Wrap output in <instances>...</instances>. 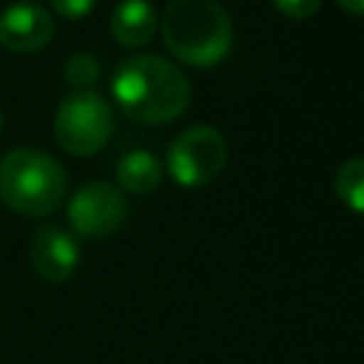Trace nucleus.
<instances>
[{"instance_id":"obj_1","label":"nucleus","mask_w":364,"mask_h":364,"mask_svg":"<svg viewBox=\"0 0 364 364\" xmlns=\"http://www.w3.org/2000/svg\"><path fill=\"white\" fill-rule=\"evenodd\" d=\"M111 94L122 114L145 125L173 122L191 102L185 71L156 54H136L117 65Z\"/></svg>"},{"instance_id":"obj_2","label":"nucleus","mask_w":364,"mask_h":364,"mask_svg":"<svg viewBox=\"0 0 364 364\" xmlns=\"http://www.w3.org/2000/svg\"><path fill=\"white\" fill-rule=\"evenodd\" d=\"M159 26L168 51L196 68L219 65L233 43V26L219 0H171Z\"/></svg>"},{"instance_id":"obj_3","label":"nucleus","mask_w":364,"mask_h":364,"mask_svg":"<svg viewBox=\"0 0 364 364\" xmlns=\"http://www.w3.org/2000/svg\"><path fill=\"white\" fill-rule=\"evenodd\" d=\"M68 191L65 168L46 151L17 148L0 159V202L20 216L54 213Z\"/></svg>"},{"instance_id":"obj_4","label":"nucleus","mask_w":364,"mask_h":364,"mask_svg":"<svg viewBox=\"0 0 364 364\" xmlns=\"http://www.w3.org/2000/svg\"><path fill=\"white\" fill-rule=\"evenodd\" d=\"M114 131V111L97 91H71L54 114V139L65 154L91 156L102 151Z\"/></svg>"},{"instance_id":"obj_5","label":"nucleus","mask_w":364,"mask_h":364,"mask_svg":"<svg viewBox=\"0 0 364 364\" xmlns=\"http://www.w3.org/2000/svg\"><path fill=\"white\" fill-rule=\"evenodd\" d=\"M228 165V142L213 125L185 128L168 148V173L182 188L210 185Z\"/></svg>"},{"instance_id":"obj_6","label":"nucleus","mask_w":364,"mask_h":364,"mask_svg":"<svg viewBox=\"0 0 364 364\" xmlns=\"http://www.w3.org/2000/svg\"><path fill=\"white\" fill-rule=\"evenodd\" d=\"M65 216L74 236L105 239V236H114L128 219V202L117 185L94 179L71 193Z\"/></svg>"},{"instance_id":"obj_7","label":"nucleus","mask_w":364,"mask_h":364,"mask_svg":"<svg viewBox=\"0 0 364 364\" xmlns=\"http://www.w3.org/2000/svg\"><path fill=\"white\" fill-rule=\"evenodd\" d=\"M54 37V17L48 9L20 0L0 11V46L14 54H31Z\"/></svg>"},{"instance_id":"obj_8","label":"nucleus","mask_w":364,"mask_h":364,"mask_svg":"<svg viewBox=\"0 0 364 364\" xmlns=\"http://www.w3.org/2000/svg\"><path fill=\"white\" fill-rule=\"evenodd\" d=\"M28 259L31 267L40 279L57 284L74 276L77 264H80V245L77 236L57 228V225H43L28 245Z\"/></svg>"},{"instance_id":"obj_9","label":"nucleus","mask_w":364,"mask_h":364,"mask_svg":"<svg viewBox=\"0 0 364 364\" xmlns=\"http://www.w3.org/2000/svg\"><path fill=\"white\" fill-rule=\"evenodd\" d=\"M156 11L148 0H119L111 11V34L125 48H139L156 34Z\"/></svg>"},{"instance_id":"obj_10","label":"nucleus","mask_w":364,"mask_h":364,"mask_svg":"<svg viewBox=\"0 0 364 364\" xmlns=\"http://www.w3.org/2000/svg\"><path fill=\"white\" fill-rule=\"evenodd\" d=\"M114 173H117V188L128 191V193H136V196L156 191L159 182H162V165L145 148H134V151L122 154Z\"/></svg>"},{"instance_id":"obj_11","label":"nucleus","mask_w":364,"mask_h":364,"mask_svg":"<svg viewBox=\"0 0 364 364\" xmlns=\"http://www.w3.org/2000/svg\"><path fill=\"white\" fill-rule=\"evenodd\" d=\"M333 191L353 213L364 216V156H353L338 165L333 176Z\"/></svg>"},{"instance_id":"obj_12","label":"nucleus","mask_w":364,"mask_h":364,"mask_svg":"<svg viewBox=\"0 0 364 364\" xmlns=\"http://www.w3.org/2000/svg\"><path fill=\"white\" fill-rule=\"evenodd\" d=\"M100 74H102V68H100V60H97L94 54L80 51V54H71V57L65 60V80H68L77 91H91V88L97 85Z\"/></svg>"},{"instance_id":"obj_13","label":"nucleus","mask_w":364,"mask_h":364,"mask_svg":"<svg viewBox=\"0 0 364 364\" xmlns=\"http://www.w3.org/2000/svg\"><path fill=\"white\" fill-rule=\"evenodd\" d=\"M273 6L290 20H307L321 9V0H273Z\"/></svg>"},{"instance_id":"obj_14","label":"nucleus","mask_w":364,"mask_h":364,"mask_svg":"<svg viewBox=\"0 0 364 364\" xmlns=\"http://www.w3.org/2000/svg\"><path fill=\"white\" fill-rule=\"evenodd\" d=\"M51 9L65 20H80L94 9V0H51Z\"/></svg>"},{"instance_id":"obj_15","label":"nucleus","mask_w":364,"mask_h":364,"mask_svg":"<svg viewBox=\"0 0 364 364\" xmlns=\"http://www.w3.org/2000/svg\"><path fill=\"white\" fill-rule=\"evenodd\" d=\"M336 3L350 14H364V0H336Z\"/></svg>"},{"instance_id":"obj_16","label":"nucleus","mask_w":364,"mask_h":364,"mask_svg":"<svg viewBox=\"0 0 364 364\" xmlns=\"http://www.w3.org/2000/svg\"><path fill=\"white\" fill-rule=\"evenodd\" d=\"M0 131H3V114H0Z\"/></svg>"}]
</instances>
